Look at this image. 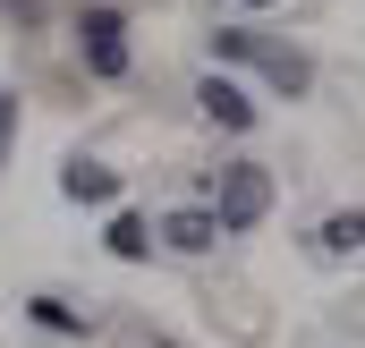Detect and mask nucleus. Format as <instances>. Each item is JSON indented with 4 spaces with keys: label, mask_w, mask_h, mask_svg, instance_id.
Masks as SVG:
<instances>
[{
    "label": "nucleus",
    "mask_w": 365,
    "mask_h": 348,
    "mask_svg": "<svg viewBox=\"0 0 365 348\" xmlns=\"http://www.w3.org/2000/svg\"><path fill=\"white\" fill-rule=\"evenodd\" d=\"M264 213H272V178L255 170V162H230V170H221V204H212V221H221V230H255Z\"/></svg>",
    "instance_id": "f257e3e1"
},
{
    "label": "nucleus",
    "mask_w": 365,
    "mask_h": 348,
    "mask_svg": "<svg viewBox=\"0 0 365 348\" xmlns=\"http://www.w3.org/2000/svg\"><path fill=\"white\" fill-rule=\"evenodd\" d=\"M60 187H68L77 204H110V195H119V170H110V162H68Z\"/></svg>",
    "instance_id": "39448f33"
},
{
    "label": "nucleus",
    "mask_w": 365,
    "mask_h": 348,
    "mask_svg": "<svg viewBox=\"0 0 365 348\" xmlns=\"http://www.w3.org/2000/svg\"><path fill=\"white\" fill-rule=\"evenodd\" d=\"M314 247H323V255H365V213H331V221L314 230Z\"/></svg>",
    "instance_id": "423d86ee"
},
{
    "label": "nucleus",
    "mask_w": 365,
    "mask_h": 348,
    "mask_svg": "<svg viewBox=\"0 0 365 348\" xmlns=\"http://www.w3.org/2000/svg\"><path fill=\"white\" fill-rule=\"evenodd\" d=\"M162 238H170V247H179V255H204V247H212V238H221V221H212V213H204V204H187V213H170V221H162Z\"/></svg>",
    "instance_id": "20e7f679"
},
{
    "label": "nucleus",
    "mask_w": 365,
    "mask_h": 348,
    "mask_svg": "<svg viewBox=\"0 0 365 348\" xmlns=\"http://www.w3.org/2000/svg\"><path fill=\"white\" fill-rule=\"evenodd\" d=\"M9 145H17V93L0 86V153H9Z\"/></svg>",
    "instance_id": "9d476101"
},
{
    "label": "nucleus",
    "mask_w": 365,
    "mask_h": 348,
    "mask_svg": "<svg viewBox=\"0 0 365 348\" xmlns=\"http://www.w3.org/2000/svg\"><path fill=\"white\" fill-rule=\"evenodd\" d=\"M247 9H272V0H247Z\"/></svg>",
    "instance_id": "9b49d317"
},
{
    "label": "nucleus",
    "mask_w": 365,
    "mask_h": 348,
    "mask_svg": "<svg viewBox=\"0 0 365 348\" xmlns=\"http://www.w3.org/2000/svg\"><path fill=\"white\" fill-rule=\"evenodd\" d=\"M255 43H264V34H247V26H221V34H212L221 60H255Z\"/></svg>",
    "instance_id": "1a4fd4ad"
},
{
    "label": "nucleus",
    "mask_w": 365,
    "mask_h": 348,
    "mask_svg": "<svg viewBox=\"0 0 365 348\" xmlns=\"http://www.w3.org/2000/svg\"><path fill=\"white\" fill-rule=\"evenodd\" d=\"M34 323H43V332H86L93 314H77V306H60V297H34Z\"/></svg>",
    "instance_id": "6e6552de"
},
{
    "label": "nucleus",
    "mask_w": 365,
    "mask_h": 348,
    "mask_svg": "<svg viewBox=\"0 0 365 348\" xmlns=\"http://www.w3.org/2000/svg\"><path fill=\"white\" fill-rule=\"evenodd\" d=\"M110 255H153V230H145V221H136V213H119V221H110Z\"/></svg>",
    "instance_id": "0eeeda50"
},
{
    "label": "nucleus",
    "mask_w": 365,
    "mask_h": 348,
    "mask_svg": "<svg viewBox=\"0 0 365 348\" xmlns=\"http://www.w3.org/2000/svg\"><path fill=\"white\" fill-rule=\"evenodd\" d=\"M77 51H86L93 77H128V17L119 9H86V26H77Z\"/></svg>",
    "instance_id": "f03ea898"
},
{
    "label": "nucleus",
    "mask_w": 365,
    "mask_h": 348,
    "mask_svg": "<svg viewBox=\"0 0 365 348\" xmlns=\"http://www.w3.org/2000/svg\"><path fill=\"white\" fill-rule=\"evenodd\" d=\"M195 102H204V119H212V128H255V102H247V86H230V77H204Z\"/></svg>",
    "instance_id": "7ed1b4c3"
}]
</instances>
